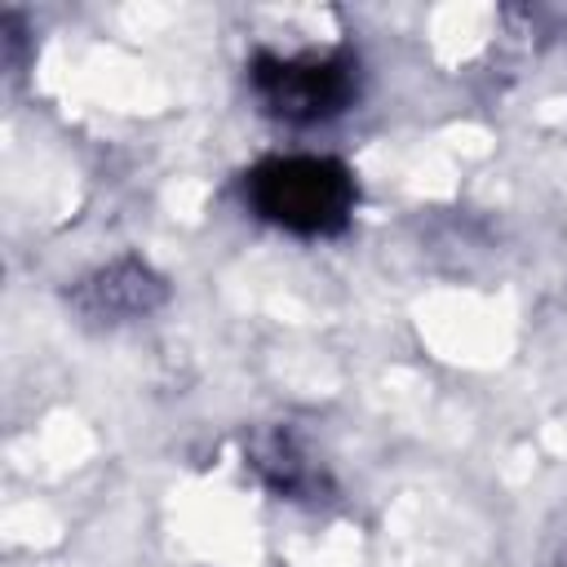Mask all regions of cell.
Segmentation results:
<instances>
[{"instance_id": "6da1fadb", "label": "cell", "mask_w": 567, "mask_h": 567, "mask_svg": "<svg viewBox=\"0 0 567 567\" xmlns=\"http://www.w3.org/2000/svg\"><path fill=\"white\" fill-rule=\"evenodd\" d=\"M257 217L292 235H337L354 213V177L323 155H284L248 173L244 186Z\"/></svg>"}, {"instance_id": "7a4b0ae2", "label": "cell", "mask_w": 567, "mask_h": 567, "mask_svg": "<svg viewBox=\"0 0 567 567\" xmlns=\"http://www.w3.org/2000/svg\"><path fill=\"white\" fill-rule=\"evenodd\" d=\"M252 89L270 115L292 124H315L350 106L354 66L346 58H252Z\"/></svg>"}, {"instance_id": "3957f363", "label": "cell", "mask_w": 567, "mask_h": 567, "mask_svg": "<svg viewBox=\"0 0 567 567\" xmlns=\"http://www.w3.org/2000/svg\"><path fill=\"white\" fill-rule=\"evenodd\" d=\"M159 301H164V279L151 266H142L137 257H120L106 270H97L71 288V306L97 323H120V319L146 315Z\"/></svg>"}, {"instance_id": "277c9868", "label": "cell", "mask_w": 567, "mask_h": 567, "mask_svg": "<svg viewBox=\"0 0 567 567\" xmlns=\"http://www.w3.org/2000/svg\"><path fill=\"white\" fill-rule=\"evenodd\" d=\"M252 465H257L261 478H266L275 492H284V496H306V492L319 487L315 465H306V456H301L284 434H275V439H266L261 447H252Z\"/></svg>"}]
</instances>
